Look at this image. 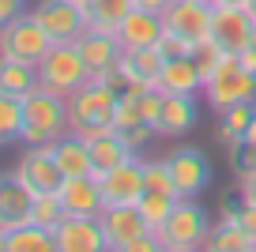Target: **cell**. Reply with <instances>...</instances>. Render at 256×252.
<instances>
[{
  "instance_id": "cell-1",
  "label": "cell",
  "mask_w": 256,
  "mask_h": 252,
  "mask_svg": "<svg viewBox=\"0 0 256 252\" xmlns=\"http://www.w3.org/2000/svg\"><path fill=\"white\" fill-rule=\"evenodd\" d=\"M117 98H120V87L87 79L76 94H68L72 132L83 136V140H98V136L113 132V124H117Z\"/></svg>"
},
{
  "instance_id": "cell-2",
  "label": "cell",
  "mask_w": 256,
  "mask_h": 252,
  "mask_svg": "<svg viewBox=\"0 0 256 252\" xmlns=\"http://www.w3.org/2000/svg\"><path fill=\"white\" fill-rule=\"evenodd\" d=\"M68 132H72L68 98L53 94V90H42V87L23 98V128H19L23 147H53Z\"/></svg>"
},
{
  "instance_id": "cell-3",
  "label": "cell",
  "mask_w": 256,
  "mask_h": 252,
  "mask_svg": "<svg viewBox=\"0 0 256 252\" xmlns=\"http://www.w3.org/2000/svg\"><path fill=\"white\" fill-rule=\"evenodd\" d=\"M215 222L208 218L204 204L196 200H177V207L170 211V218L162 222L158 237L162 252H196V248H208V234Z\"/></svg>"
},
{
  "instance_id": "cell-4",
  "label": "cell",
  "mask_w": 256,
  "mask_h": 252,
  "mask_svg": "<svg viewBox=\"0 0 256 252\" xmlns=\"http://www.w3.org/2000/svg\"><path fill=\"white\" fill-rule=\"evenodd\" d=\"M204 102L211 113H222L238 102H256V72H248L238 60V53H226L222 64L204 83Z\"/></svg>"
},
{
  "instance_id": "cell-5",
  "label": "cell",
  "mask_w": 256,
  "mask_h": 252,
  "mask_svg": "<svg viewBox=\"0 0 256 252\" xmlns=\"http://www.w3.org/2000/svg\"><path fill=\"white\" fill-rule=\"evenodd\" d=\"M87 60H83L80 46L76 42H56L38 64V87L42 90H53V94L68 98L87 83Z\"/></svg>"
},
{
  "instance_id": "cell-6",
  "label": "cell",
  "mask_w": 256,
  "mask_h": 252,
  "mask_svg": "<svg viewBox=\"0 0 256 252\" xmlns=\"http://www.w3.org/2000/svg\"><path fill=\"white\" fill-rule=\"evenodd\" d=\"M49 49H53V38L42 30V23L30 12H23V16L0 26V56H8V60H23L38 68Z\"/></svg>"
},
{
  "instance_id": "cell-7",
  "label": "cell",
  "mask_w": 256,
  "mask_h": 252,
  "mask_svg": "<svg viewBox=\"0 0 256 252\" xmlns=\"http://www.w3.org/2000/svg\"><path fill=\"white\" fill-rule=\"evenodd\" d=\"M76 46H80L83 60H87V76L94 79V83H113V87H120V42L117 34L110 30H83L80 38H76Z\"/></svg>"
},
{
  "instance_id": "cell-8",
  "label": "cell",
  "mask_w": 256,
  "mask_h": 252,
  "mask_svg": "<svg viewBox=\"0 0 256 252\" xmlns=\"http://www.w3.org/2000/svg\"><path fill=\"white\" fill-rule=\"evenodd\" d=\"M162 26L196 53L204 42H211V4L208 0H174L162 16Z\"/></svg>"
},
{
  "instance_id": "cell-9",
  "label": "cell",
  "mask_w": 256,
  "mask_h": 252,
  "mask_svg": "<svg viewBox=\"0 0 256 252\" xmlns=\"http://www.w3.org/2000/svg\"><path fill=\"white\" fill-rule=\"evenodd\" d=\"M12 177H16L19 184H26L34 196H42V192H60V184H64V174H60V166H56V158H53V147H23V154L12 166Z\"/></svg>"
},
{
  "instance_id": "cell-10",
  "label": "cell",
  "mask_w": 256,
  "mask_h": 252,
  "mask_svg": "<svg viewBox=\"0 0 256 252\" xmlns=\"http://www.w3.org/2000/svg\"><path fill=\"white\" fill-rule=\"evenodd\" d=\"M166 158H170V170H174L177 200H200L211 188V162L200 147H174Z\"/></svg>"
},
{
  "instance_id": "cell-11",
  "label": "cell",
  "mask_w": 256,
  "mask_h": 252,
  "mask_svg": "<svg viewBox=\"0 0 256 252\" xmlns=\"http://www.w3.org/2000/svg\"><path fill=\"white\" fill-rule=\"evenodd\" d=\"M30 16L42 23V30L56 42H76L83 30H87V12L80 8V4H72V0H42V4H34Z\"/></svg>"
},
{
  "instance_id": "cell-12",
  "label": "cell",
  "mask_w": 256,
  "mask_h": 252,
  "mask_svg": "<svg viewBox=\"0 0 256 252\" xmlns=\"http://www.w3.org/2000/svg\"><path fill=\"white\" fill-rule=\"evenodd\" d=\"M252 26L256 19L241 4H211V42L226 53H241L252 38Z\"/></svg>"
},
{
  "instance_id": "cell-13",
  "label": "cell",
  "mask_w": 256,
  "mask_h": 252,
  "mask_svg": "<svg viewBox=\"0 0 256 252\" xmlns=\"http://www.w3.org/2000/svg\"><path fill=\"white\" fill-rule=\"evenodd\" d=\"M98 222H102V234H106V252H128V244L136 241V237L151 234V226H147L144 211L136 204L106 207L98 214Z\"/></svg>"
},
{
  "instance_id": "cell-14",
  "label": "cell",
  "mask_w": 256,
  "mask_h": 252,
  "mask_svg": "<svg viewBox=\"0 0 256 252\" xmlns=\"http://www.w3.org/2000/svg\"><path fill=\"white\" fill-rule=\"evenodd\" d=\"M98 184H102V200L106 207H120V204H140L147 192L144 184V158H128V162L113 166V170H106L102 177H98Z\"/></svg>"
},
{
  "instance_id": "cell-15",
  "label": "cell",
  "mask_w": 256,
  "mask_h": 252,
  "mask_svg": "<svg viewBox=\"0 0 256 252\" xmlns=\"http://www.w3.org/2000/svg\"><path fill=\"white\" fill-rule=\"evenodd\" d=\"M53 237H56V252H106V234L94 214H64Z\"/></svg>"
},
{
  "instance_id": "cell-16",
  "label": "cell",
  "mask_w": 256,
  "mask_h": 252,
  "mask_svg": "<svg viewBox=\"0 0 256 252\" xmlns=\"http://www.w3.org/2000/svg\"><path fill=\"white\" fill-rule=\"evenodd\" d=\"M200 98L204 94H162V117L154 124V132L162 140H181L196 128L200 120Z\"/></svg>"
},
{
  "instance_id": "cell-17",
  "label": "cell",
  "mask_w": 256,
  "mask_h": 252,
  "mask_svg": "<svg viewBox=\"0 0 256 252\" xmlns=\"http://www.w3.org/2000/svg\"><path fill=\"white\" fill-rule=\"evenodd\" d=\"M154 90H162V94H204V76H200L196 56L192 53L188 56H166Z\"/></svg>"
},
{
  "instance_id": "cell-18",
  "label": "cell",
  "mask_w": 256,
  "mask_h": 252,
  "mask_svg": "<svg viewBox=\"0 0 256 252\" xmlns=\"http://www.w3.org/2000/svg\"><path fill=\"white\" fill-rule=\"evenodd\" d=\"M166 64V53L158 46H147V49H124L120 53V87L124 83H136V87H154L158 83V72Z\"/></svg>"
},
{
  "instance_id": "cell-19",
  "label": "cell",
  "mask_w": 256,
  "mask_h": 252,
  "mask_svg": "<svg viewBox=\"0 0 256 252\" xmlns=\"http://www.w3.org/2000/svg\"><path fill=\"white\" fill-rule=\"evenodd\" d=\"M30 207H34V192L26 184H19L12 174L0 177V234H12V230L26 226Z\"/></svg>"
},
{
  "instance_id": "cell-20",
  "label": "cell",
  "mask_w": 256,
  "mask_h": 252,
  "mask_svg": "<svg viewBox=\"0 0 256 252\" xmlns=\"http://www.w3.org/2000/svg\"><path fill=\"white\" fill-rule=\"evenodd\" d=\"M60 204H64V214H102L106 211V200H102V184L98 177H64L60 184Z\"/></svg>"
},
{
  "instance_id": "cell-21",
  "label": "cell",
  "mask_w": 256,
  "mask_h": 252,
  "mask_svg": "<svg viewBox=\"0 0 256 252\" xmlns=\"http://www.w3.org/2000/svg\"><path fill=\"white\" fill-rule=\"evenodd\" d=\"M158 38H162V16L144 8H132L117 26L120 49H147V46H158Z\"/></svg>"
},
{
  "instance_id": "cell-22",
  "label": "cell",
  "mask_w": 256,
  "mask_h": 252,
  "mask_svg": "<svg viewBox=\"0 0 256 252\" xmlns=\"http://www.w3.org/2000/svg\"><path fill=\"white\" fill-rule=\"evenodd\" d=\"M53 158H56V166H60L64 177H87V174L98 177L94 162H90V143L83 140V136H76V132L60 136V140L53 143Z\"/></svg>"
},
{
  "instance_id": "cell-23",
  "label": "cell",
  "mask_w": 256,
  "mask_h": 252,
  "mask_svg": "<svg viewBox=\"0 0 256 252\" xmlns=\"http://www.w3.org/2000/svg\"><path fill=\"white\" fill-rule=\"evenodd\" d=\"M0 252H56V237L53 230H42L34 222L12 230V234H0Z\"/></svg>"
},
{
  "instance_id": "cell-24",
  "label": "cell",
  "mask_w": 256,
  "mask_h": 252,
  "mask_svg": "<svg viewBox=\"0 0 256 252\" xmlns=\"http://www.w3.org/2000/svg\"><path fill=\"white\" fill-rule=\"evenodd\" d=\"M30 90H38V68H34V64H23V60L0 56V94L26 98Z\"/></svg>"
},
{
  "instance_id": "cell-25",
  "label": "cell",
  "mask_w": 256,
  "mask_h": 252,
  "mask_svg": "<svg viewBox=\"0 0 256 252\" xmlns=\"http://www.w3.org/2000/svg\"><path fill=\"white\" fill-rule=\"evenodd\" d=\"M87 143H90V162H94V174H98V177H102L106 170H113V166L128 162V158H136V150L128 147L117 132H106V136L87 140Z\"/></svg>"
},
{
  "instance_id": "cell-26",
  "label": "cell",
  "mask_w": 256,
  "mask_h": 252,
  "mask_svg": "<svg viewBox=\"0 0 256 252\" xmlns=\"http://www.w3.org/2000/svg\"><path fill=\"white\" fill-rule=\"evenodd\" d=\"M136 8V0H90L87 8V30H110L117 34L120 19L128 16V12Z\"/></svg>"
},
{
  "instance_id": "cell-27",
  "label": "cell",
  "mask_w": 256,
  "mask_h": 252,
  "mask_svg": "<svg viewBox=\"0 0 256 252\" xmlns=\"http://www.w3.org/2000/svg\"><path fill=\"white\" fill-rule=\"evenodd\" d=\"M211 252H256V237H248L238 222H215L208 234Z\"/></svg>"
},
{
  "instance_id": "cell-28",
  "label": "cell",
  "mask_w": 256,
  "mask_h": 252,
  "mask_svg": "<svg viewBox=\"0 0 256 252\" xmlns=\"http://www.w3.org/2000/svg\"><path fill=\"white\" fill-rule=\"evenodd\" d=\"M19 128H23V98L0 94V147L19 143Z\"/></svg>"
},
{
  "instance_id": "cell-29",
  "label": "cell",
  "mask_w": 256,
  "mask_h": 252,
  "mask_svg": "<svg viewBox=\"0 0 256 252\" xmlns=\"http://www.w3.org/2000/svg\"><path fill=\"white\" fill-rule=\"evenodd\" d=\"M140 211H144L147 226H151V234H158L162 222L170 218V211L177 207V196H170V192H144V200H140Z\"/></svg>"
},
{
  "instance_id": "cell-30",
  "label": "cell",
  "mask_w": 256,
  "mask_h": 252,
  "mask_svg": "<svg viewBox=\"0 0 256 252\" xmlns=\"http://www.w3.org/2000/svg\"><path fill=\"white\" fill-rule=\"evenodd\" d=\"M30 222L42 230H56L64 222V204L56 192H42V196H34V207H30Z\"/></svg>"
},
{
  "instance_id": "cell-31",
  "label": "cell",
  "mask_w": 256,
  "mask_h": 252,
  "mask_svg": "<svg viewBox=\"0 0 256 252\" xmlns=\"http://www.w3.org/2000/svg\"><path fill=\"white\" fill-rule=\"evenodd\" d=\"M144 184H147V192H170V196H177L170 158H147L144 162Z\"/></svg>"
},
{
  "instance_id": "cell-32",
  "label": "cell",
  "mask_w": 256,
  "mask_h": 252,
  "mask_svg": "<svg viewBox=\"0 0 256 252\" xmlns=\"http://www.w3.org/2000/svg\"><path fill=\"white\" fill-rule=\"evenodd\" d=\"M252 117H256V102H238V106L218 113V128H226V132H234V136H245L248 124H252Z\"/></svg>"
},
{
  "instance_id": "cell-33",
  "label": "cell",
  "mask_w": 256,
  "mask_h": 252,
  "mask_svg": "<svg viewBox=\"0 0 256 252\" xmlns=\"http://www.w3.org/2000/svg\"><path fill=\"white\" fill-rule=\"evenodd\" d=\"M117 136H120V140H124L128 147L140 154V150H144V147H147V143H151L158 132H154L151 124H128V128H117Z\"/></svg>"
},
{
  "instance_id": "cell-34",
  "label": "cell",
  "mask_w": 256,
  "mask_h": 252,
  "mask_svg": "<svg viewBox=\"0 0 256 252\" xmlns=\"http://www.w3.org/2000/svg\"><path fill=\"white\" fill-rule=\"evenodd\" d=\"M26 12V0H0V26L12 23L16 16H23Z\"/></svg>"
},
{
  "instance_id": "cell-35",
  "label": "cell",
  "mask_w": 256,
  "mask_h": 252,
  "mask_svg": "<svg viewBox=\"0 0 256 252\" xmlns=\"http://www.w3.org/2000/svg\"><path fill=\"white\" fill-rule=\"evenodd\" d=\"M238 60L245 64L248 72H256V26H252V38H248V46H245V49L238 53Z\"/></svg>"
},
{
  "instance_id": "cell-36",
  "label": "cell",
  "mask_w": 256,
  "mask_h": 252,
  "mask_svg": "<svg viewBox=\"0 0 256 252\" xmlns=\"http://www.w3.org/2000/svg\"><path fill=\"white\" fill-rule=\"evenodd\" d=\"M174 4V0H136V8L144 12H154V16H166V8Z\"/></svg>"
},
{
  "instance_id": "cell-37",
  "label": "cell",
  "mask_w": 256,
  "mask_h": 252,
  "mask_svg": "<svg viewBox=\"0 0 256 252\" xmlns=\"http://www.w3.org/2000/svg\"><path fill=\"white\" fill-rule=\"evenodd\" d=\"M245 147L256 154V117H252V124H248V132H245Z\"/></svg>"
},
{
  "instance_id": "cell-38",
  "label": "cell",
  "mask_w": 256,
  "mask_h": 252,
  "mask_svg": "<svg viewBox=\"0 0 256 252\" xmlns=\"http://www.w3.org/2000/svg\"><path fill=\"white\" fill-rule=\"evenodd\" d=\"M245 12H248L252 19H256V0H245Z\"/></svg>"
},
{
  "instance_id": "cell-39",
  "label": "cell",
  "mask_w": 256,
  "mask_h": 252,
  "mask_svg": "<svg viewBox=\"0 0 256 252\" xmlns=\"http://www.w3.org/2000/svg\"><path fill=\"white\" fill-rule=\"evenodd\" d=\"M215 4H241V8H245V0H215Z\"/></svg>"
},
{
  "instance_id": "cell-40",
  "label": "cell",
  "mask_w": 256,
  "mask_h": 252,
  "mask_svg": "<svg viewBox=\"0 0 256 252\" xmlns=\"http://www.w3.org/2000/svg\"><path fill=\"white\" fill-rule=\"evenodd\" d=\"M72 4H80V8H87V4H90V0H72Z\"/></svg>"
},
{
  "instance_id": "cell-41",
  "label": "cell",
  "mask_w": 256,
  "mask_h": 252,
  "mask_svg": "<svg viewBox=\"0 0 256 252\" xmlns=\"http://www.w3.org/2000/svg\"><path fill=\"white\" fill-rule=\"evenodd\" d=\"M208 4H215V0H208Z\"/></svg>"
}]
</instances>
